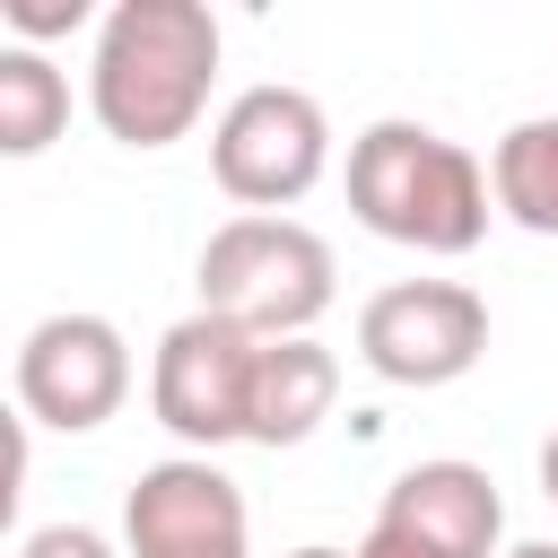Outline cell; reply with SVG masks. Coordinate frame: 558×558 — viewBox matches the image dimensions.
I'll return each mask as SVG.
<instances>
[{
    "label": "cell",
    "mask_w": 558,
    "mask_h": 558,
    "mask_svg": "<svg viewBox=\"0 0 558 558\" xmlns=\"http://www.w3.org/2000/svg\"><path fill=\"white\" fill-rule=\"evenodd\" d=\"M253 366H262V340H253L244 323L192 305L183 323H166V340H157V357H148V410H157V427H166L183 453L244 445Z\"/></svg>",
    "instance_id": "cell-5"
},
{
    "label": "cell",
    "mask_w": 558,
    "mask_h": 558,
    "mask_svg": "<svg viewBox=\"0 0 558 558\" xmlns=\"http://www.w3.org/2000/svg\"><path fill=\"white\" fill-rule=\"evenodd\" d=\"M131 401V340L113 314H44L17 340V418L52 436H96Z\"/></svg>",
    "instance_id": "cell-7"
},
{
    "label": "cell",
    "mask_w": 558,
    "mask_h": 558,
    "mask_svg": "<svg viewBox=\"0 0 558 558\" xmlns=\"http://www.w3.org/2000/svg\"><path fill=\"white\" fill-rule=\"evenodd\" d=\"M349 209H357L366 235H384L401 253L462 262L488 235L497 192H488V166L462 140H445L436 122L384 113L349 140Z\"/></svg>",
    "instance_id": "cell-2"
},
{
    "label": "cell",
    "mask_w": 558,
    "mask_h": 558,
    "mask_svg": "<svg viewBox=\"0 0 558 558\" xmlns=\"http://www.w3.org/2000/svg\"><path fill=\"white\" fill-rule=\"evenodd\" d=\"M209 174L244 218H288L323 174H331V113L323 96L262 78L244 96H227V113L209 122Z\"/></svg>",
    "instance_id": "cell-4"
},
{
    "label": "cell",
    "mask_w": 558,
    "mask_h": 558,
    "mask_svg": "<svg viewBox=\"0 0 558 558\" xmlns=\"http://www.w3.org/2000/svg\"><path fill=\"white\" fill-rule=\"evenodd\" d=\"M70 131V70L35 44H0V157H44Z\"/></svg>",
    "instance_id": "cell-12"
},
{
    "label": "cell",
    "mask_w": 558,
    "mask_h": 558,
    "mask_svg": "<svg viewBox=\"0 0 558 558\" xmlns=\"http://www.w3.org/2000/svg\"><path fill=\"white\" fill-rule=\"evenodd\" d=\"M488 192L523 235H558V113H523L488 148Z\"/></svg>",
    "instance_id": "cell-11"
},
{
    "label": "cell",
    "mask_w": 558,
    "mask_h": 558,
    "mask_svg": "<svg viewBox=\"0 0 558 558\" xmlns=\"http://www.w3.org/2000/svg\"><path fill=\"white\" fill-rule=\"evenodd\" d=\"M0 17H9V35L17 44H52V35H70V26H87V0H0Z\"/></svg>",
    "instance_id": "cell-13"
},
{
    "label": "cell",
    "mask_w": 558,
    "mask_h": 558,
    "mask_svg": "<svg viewBox=\"0 0 558 558\" xmlns=\"http://www.w3.org/2000/svg\"><path fill=\"white\" fill-rule=\"evenodd\" d=\"M506 558H558V541H514Z\"/></svg>",
    "instance_id": "cell-16"
},
{
    "label": "cell",
    "mask_w": 558,
    "mask_h": 558,
    "mask_svg": "<svg viewBox=\"0 0 558 558\" xmlns=\"http://www.w3.org/2000/svg\"><path fill=\"white\" fill-rule=\"evenodd\" d=\"M497 541H506L497 480L462 453H427L384 488L357 558H497Z\"/></svg>",
    "instance_id": "cell-8"
},
{
    "label": "cell",
    "mask_w": 558,
    "mask_h": 558,
    "mask_svg": "<svg viewBox=\"0 0 558 558\" xmlns=\"http://www.w3.org/2000/svg\"><path fill=\"white\" fill-rule=\"evenodd\" d=\"M9 558H122L96 523H35V532H17V549Z\"/></svg>",
    "instance_id": "cell-14"
},
{
    "label": "cell",
    "mask_w": 558,
    "mask_h": 558,
    "mask_svg": "<svg viewBox=\"0 0 558 558\" xmlns=\"http://www.w3.org/2000/svg\"><path fill=\"white\" fill-rule=\"evenodd\" d=\"M340 296V262L305 218H227L201 244V305L244 323L253 340H314Z\"/></svg>",
    "instance_id": "cell-3"
},
{
    "label": "cell",
    "mask_w": 558,
    "mask_h": 558,
    "mask_svg": "<svg viewBox=\"0 0 558 558\" xmlns=\"http://www.w3.org/2000/svg\"><path fill=\"white\" fill-rule=\"evenodd\" d=\"M357 357L401 392L462 384L488 357V296L462 279H392L357 305Z\"/></svg>",
    "instance_id": "cell-6"
},
{
    "label": "cell",
    "mask_w": 558,
    "mask_h": 558,
    "mask_svg": "<svg viewBox=\"0 0 558 558\" xmlns=\"http://www.w3.org/2000/svg\"><path fill=\"white\" fill-rule=\"evenodd\" d=\"M532 471H541V497H549V506H558V427H549V436H541V453H532Z\"/></svg>",
    "instance_id": "cell-15"
},
{
    "label": "cell",
    "mask_w": 558,
    "mask_h": 558,
    "mask_svg": "<svg viewBox=\"0 0 558 558\" xmlns=\"http://www.w3.org/2000/svg\"><path fill=\"white\" fill-rule=\"evenodd\" d=\"M122 558H253V506L209 453H166L122 497Z\"/></svg>",
    "instance_id": "cell-9"
},
{
    "label": "cell",
    "mask_w": 558,
    "mask_h": 558,
    "mask_svg": "<svg viewBox=\"0 0 558 558\" xmlns=\"http://www.w3.org/2000/svg\"><path fill=\"white\" fill-rule=\"evenodd\" d=\"M340 401V357L323 340H262V366H253V418H244V445H305Z\"/></svg>",
    "instance_id": "cell-10"
},
{
    "label": "cell",
    "mask_w": 558,
    "mask_h": 558,
    "mask_svg": "<svg viewBox=\"0 0 558 558\" xmlns=\"http://www.w3.org/2000/svg\"><path fill=\"white\" fill-rule=\"evenodd\" d=\"M218 52H227V35H218L209 0H113L96 17L87 113L122 148H174L209 113Z\"/></svg>",
    "instance_id": "cell-1"
},
{
    "label": "cell",
    "mask_w": 558,
    "mask_h": 558,
    "mask_svg": "<svg viewBox=\"0 0 558 558\" xmlns=\"http://www.w3.org/2000/svg\"><path fill=\"white\" fill-rule=\"evenodd\" d=\"M288 558H357V549H331V541H305V549H288Z\"/></svg>",
    "instance_id": "cell-17"
}]
</instances>
